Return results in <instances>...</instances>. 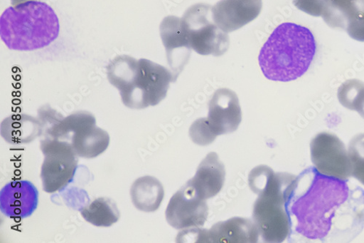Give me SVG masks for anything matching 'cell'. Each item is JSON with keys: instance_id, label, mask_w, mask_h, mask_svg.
<instances>
[{"instance_id": "obj_1", "label": "cell", "mask_w": 364, "mask_h": 243, "mask_svg": "<svg viewBox=\"0 0 364 243\" xmlns=\"http://www.w3.org/2000/svg\"><path fill=\"white\" fill-rule=\"evenodd\" d=\"M294 232L311 240L350 242L364 226V191L315 167L302 171L288 202Z\"/></svg>"}, {"instance_id": "obj_2", "label": "cell", "mask_w": 364, "mask_h": 243, "mask_svg": "<svg viewBox=\"0 0 364 243\" xmlns=\"http://www.w3.org/2000/svg\"><path fill=\"white\" fill-rule=\"evenodd\" d=\"M295 180L293 175L275 173L264 165L255 167L250 175V187L258 195L253 219L265 242L280 243L291 234L288 202Z\"/></svg>"}, {"instance_id": "obj_3", "label": "cell", "mask_w": 364, "mask_h": 243, "mask_svg": "<svg viewBox=\"0 0 364 243\" xmlns=\"http://www.w3.org/2000/svg\"><path fill=\"white\" fill-rule=\"evenodd\" d=\"M316 50L315 37L309 28L283 23L274 29L262 48L259 64L268 80L289 82L309 71Z\"/></svg>"}, {"instance_id": "obj_4", "label": "cell", "mask_w": 364, "mask_h": 243, "mask_svg": "<svg viewBox=\"0 0 364 243\" xmlns=\"http://www.w3.org/2000/svg\"><path fill=\"white\" fill-rule=\"evenodd\" d=\"M109 83L119 92L123 103L132 109L156 106L163 101L171 82V71L146 58L120 55L107 68Z\"/></svg>"}, {"instance_id": "obj_5", "label": "cell", "mask_w": 364, "mask_h": 243, "mask_svg": "<svg viewBox=\"0 0 364 243\" xmlns=\"http://www.w3.org/2000/svg\"><path fill=\"white\" fill-rule=\"evenodd\" d=\"M59 33L55 11L38 0L10 7L0 18V37L11 50L32 51L46 48L58 38Z\"/></svg>"}, {"instance_id": "obj_6", "label": "cell", "mask_w": 364, "mask_h": 243, "mask_svg": "<svg viewBox=\"0 0 364 243\" xmlns=\"http://www.w3.org/2000/svg\"><path fill=\"white\" fill-rule=\"evenodd\" d=\"M241 120L237 95L228 88H220L209 103L208 117L195 121L190 128V136L195 143L205 146L213 143L219 135L235 132Z\"/></svg>"}, {"instance_id": "obj_7", "label": "cell", "mask_w": 364, "mask_h": 243, "mask_svg": "<svg viewBox=\"0 0 364 243\" xmlns=\"http://www.w3.org/2000/svg\"><path fill=\"white\" fill-rule=\"evenodd\" d=\"M212 8L204 4L189 8L181 18V25L193 50L203 56H220L230 46V39L215 22Z\"/></svg>"}, {"instance_id": "obj_8", "label": "cell", "mask_w": 364, "mask_h": 243, "mask_svg": "<svg viewBox=\"0 0 364 243\" xmlns=\"http://www.w3.org/2000/svg\"><path fill=\"white\" fill-rule=\"evenodd\" d=\"M41 148L45 156L41 174L43 190L49 194L63 190L73 181L77 167L71 143L46 138Z\"/></svg>"}, {"instance_id": "obj_9", "label": "cell", "mask_w": 364, "mask_h": 243, "mask_svg": "<svg viewBox=\"0 0 364 243\" xmlns=\"http://www.w3.org/2000/svg\"><path fill=\"white\" fill-rule=\"evenodd\" d=\"M311 160L316 169L326 176L348 180L352 165L345 144L336 135L321 133L311 143Z\"/></svg>"}, {"instance_id": "obj_10", "label": "cell", "mask_w": 364, "mask_h": 243, "mask_svg": "<svg viewBox=\"0 0 364 243\" xmlns=\"http://www.w3.org/2000/svg\"><path fill=\"white\" fill-rule=\"evenodd\" d=\"M208 207L205 200L187 184L171 199L166 210L170 226L176 229L203 227L208 218Z\"/></svg>"}, {"instance_id": "obj_11", "label": "cell", "mask_w": 364, "mask_h": 243, "mask_svg": "<svg viewBox=\"0 0 364 243\" xmlns=\"http://www.w3.org/2000/svg\"><path fill=\"white\" fill-rule=\"evenodd\" d=\"M259 232L254 222L250 219L235 217L220 222L209 230L196 227L191 235V241L214 243H255L259 240Z\"/></svg>"}, {"instance_id": "obj_12", "label": "cell", "mask_w": 364, "mask_h": 243, "mask_svg": "<svg viewBox=\"0 0 364 243\" xmlns=\"http://www.w3.org/2000/svg\"><path fill=\"white\" fill-rule=\"evenodd\" d=\"M39 192L28 180H14L0 192V210L6 217L21 219L31 217L38 206Z\"/></svg>"}, {"instance_id": "obj_13", "label": "cell", "mask_w": 364, "mask_h": 243, "mask_svg": "<svg viewBox=\"0 0 364 243\" xmlns=\"http://www.w3.org/2000/svg\"><path fill=\"white\" fill-rule=\"evenodd\" d=\"M160 33L171 71L176 79L188 63L192 49L181 18L174 16L164 18L160 26Z\"/></svg>"}, {"instance_id": "obj_14", "label": "cell", "mask_w": 364, "mask_h": 243, "mask_svg": "<svg viewBox=\"0 0 364 243\" xmlns=\"http://www.w3.org/2000/svg\"><path fill=\"white\" fill-rule=\"evenodd\" d=\"M262 9V0H221L211 11L217 25L229 33L255 20Z\"/></svg>"}, {"instance_id": "obj_15", "label": "cell", "mask_w": 364, "mask_h": 243, "mask_svg": "<svg viewBox=\"0 0 364 243\" xmlns=\"http://www.w3.org/2000/svg\"><path fill=\"white\" fill-rule=\"evenodd\" d=\"M225 180V168L215 152H210L200 164L193 178L187 184L204 200L218 195Z\"/></svg>"}, {"instance_id": "obj_16", "label": "cell", "mask_w": 364, "mask_h": 243, "mask_svg": "<svg viewBox=\"0 0 364 243\" xmlns=\"http://www.w3.org/2000/svg\"><path fill=\"white\" fill-rule=\"evenodd\" d=\"M43 134L40 119L25 114H14L3 120L1 136L9 143H29Z\"/></svg>"}, {"instance_id": "obj_17", "label": "cell", "mask_w": 364, "mask_h": 243, "mask_svg": "<svg viewBox=\"0 0 364 243\" xmlns=\"http://www.w3.org/2000/svg\"><path fill=\"white\" fill-rule=\"evenodd\" d=\"M96 123L88 125L73 135L71 144L77 157L94 159L108 148L109 135L97 127Z\"/></svg>"}, {"instance_id": "obj_18", "label": "cell", "mask_w": 364, "mask_h": 243, "mask_svg": "<svg viewBox=\"0 0 364 243\" xmlns=\"http://www.w3.org/2000/svg\"><path fill=\"white\" fill-rule=\"evenodd\" d=\"M164 189L156 177L146 175L136 179L131 188L134 205L140 211H156L164 198Z\"/></svg>"}, {"instance_id": "obj_19", "label": "cell", "mask_w": 364, "mask_h": 243, "mask_svg": "<svg viewBox=\"0 0 364 243\" xmlns=\"http://www.w3.org/2000/svg\"><path fill=\"white\" fill-rule=\"evenodd\" d=\"M80 212L87 222L98 227H109L120 217L115 202L105 197L96 199L83 207Z\"/></svg>"}, {"instance_id": "obj_20", "label": "cell", "mask_w": 364, "mask_h": 243, "mask_svg": "<svg viewBox=\"0 0 364 243\" xmlns=\"http://www.w3.org/2000/svg\"><path fill=\"white\" fill-rule=\"evenodd\" d=\"M358 0H326L324 21L331 28L346 29L349 20L359 10Z\"/></svg>"}, {"instance_id": "obj_21", "label": "cell", "mask_w": 364, "mask_h": 243, "mask_svg": "<svg viewBox=\"0 0 364 243\" xmlns=\"http://www.w3.org/2000/svg\"><path fill=\"white\" fill-rule=\"evenodd\" d=\"M338 97L343 106L358 112L364 100V83L357 79L346 81L340 86Z\"/></svg>"}, {"instance_id": "obj_22", "label": "cell", "mask_w": 364, "mask_h": 243, "mask_svg": "<svg viewBox=\"0 0 364 243\" xmlns=\"http://www.w3.org/2000/svg\"><path fill=\"white\" fill-rule=\"evenodd\" d=\"M352 176L364 185V133L355 136L349 144Z\"/></svg>"}, {"instance_id": "obj_23", "label": "cell", "mask_w": 364, "mask_h": 243, "mask_svg": "<svg viewBox=\"0 0 364 243\" xmlns=\"http://www.w3.org/2000/svg\"><path fill=\"white\" fill-rule=\"evenodd\" d=\"M294 6L312 16H323L326 11V0H293Z\"/></svg>"}, {"instance_id": "obj_24", "label": "cell", "mask_w": 364, "mask_h": 243, "mask_svg": "<svg viewBox=\"0 0 364 243\" xmlns=\"http://www.w3.org/2000/svg\"><path fill=\"white\" fill-rule=\"evenodd\" d=\"M346 31L351 38L364 42V11L358 10L349 20Z\"/></svg>"}, {"instance_id": "obj_25", "label": "cell", "mask_w": 364, "mask_h": 243, "mask_svg": "<svg viewBox=\"0 0 364 243\" xmlns=\"http://www.w3.org/2000/svg\"><path fill=\"white\" fill-rule=\"evenodd\" d=\"M28 1H31V0H11V4H12L13 6H15L18 4L26 3Z\"/></svg>"}, {"instance_id": "obj_26", "label": "cell", "mask_w": 364, "mask_h": 243, "mask_svg": "<svg viewBox=\"0 0 364 243\" xmlns=\"http://www.w3.org/2000/svg\"><path fill=\"white\" fill-rule=\"evenodd\" d=\"M358 113L360 115V116L362 118H364V100H363L359 110H358Z\"/></svg>"}, {"instance_id": "obj_27", "label": "cell", "mask_w": 364, "mask_h": 243, "mask_svg": "<svg viewBox=\"0 0 364 243\" xmlns=\"http://www.w3.org/2000/svg\"><path fill=\"white\" fill-rule=\"evenodd\" d=\"M358 5L359 10L364 11V0H358Z\"/></svg>"}]
</instances>
